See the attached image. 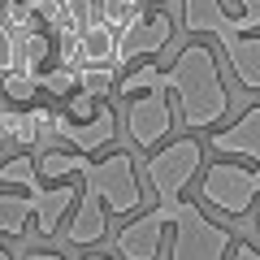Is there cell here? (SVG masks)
Segmentation results:
<instances>
[{
  "label": "cell",
  "instance_id": "1",
  "mask_svg": "<svg viewBox=\"0 0 260 260\" xmlns=\"http://www.w3.org/2000/svg\"><path fill=\"white\" fill-rule=\"evenodd\" d=\"M204 169V143L195 135L182 139H165V148L148 152L143 160V174L148 186L156 191V208H152V221L160 230H174L169 243V260H225L234 247V234L225 225H217L213 217L200 213V204H186L182 191L195 182V174Z\"/></svg>",
  "mask_w": 260,
  "mask_h": 260
},
{
  "label": "cell",
  "instance_id": "2",
  "mask_svg": "<svg viewBox=\"0 0 260 260\" xmlns=\"http://www.w3.org/2000/svg\"><path fill=\"white\" fill-rule=\"evenodd\" d=\"M113 91L121 95H143V91H165L178 95V109H182V126L186 130H213L225 121L230 113V91H225V78H221V65H217V52L195 39L178 52V61L169 70H160L156 61L130 70L126 78H117Z\"/></svg>",
  "mask_w": 260,
  "mask_h": 260
},
{
  "label": "cell",
  "instance_id": "3",
  "mask_svg": "<svg viewBox=\"0 0 260 260\" xmlns=\"http://www.w3.org/2000/svg\"><path fill=\"white\" fill-rule=\"evenodd\" d=\"M182 30H191L195 39L213 35L221 44L225 61H230L234 78L243 91L260 95V35H239L225 22V5L221 0H182Z\"/></svg>",
  "mask_w": 260,
  "mask_h": 260
},
{
  "label": "cell",
  "instance_id": "4",
  "mask_svg": "<svg viewBox=\"0 0 260 260\" xmlns=\"http://www.w3.org/2000/svg\"><path fill=\"white\" fill-rule=\"evenodd\" d=\"M78 178H83V191L78 195L83 200H95L104 213H113V217L143 213V186H139V174H135L130 152H109L100 160L83 156Z\"/></svg>",
  "mask_w": 260,
  "mask_h": 260
},
{
  "label": "cell",
  "instance_id": "5",
  "mask_svg": "<svg viewBox=\"0 0 260 260\" xmlns=\"http://www.w3.org/2000/svg\"><path fill=\"white\" fill-rule=\"evenodd\" d=\"M195 178H200V200L225 217H247L260 200V174L239 160H213Z\"/></svg>",
  "mask_w": 260,
  "mask_h": 260
},
{
  "label": "cell",
  "instance_id": "6",
  "mask_svg": "<svg viewBox=\"0 0 260 260\" xmlns=\"http://www.w3.org/2000/svg\"><path fill=\"white\" fill-rule=\"evenodd\" d=\"M126 135H130L135 148L156 152L160 143L174 135V109H169V95L165 91L130 95V104H126Z\"/></svg>",
  "mask_w": 260,
  "mask_h": 260
},
{
  "label": "cell",
  "instance_id": "7",
  "mask_svg": "<svg viewBox=\"0 0 260 260\" xmlns=\"http://www.w3.org/2000/svg\"><path fill=\"white\" fill-rule=\"evenodd\" d=\"M169 39H174V22H169V13H139L126 30L113 35V65L156 56Z\"/></svg>",
  "mask_w": 260,
  "mask_h": 260
},
{
  "label": "cell",
  "instance_id": "8",
  "mask_svg": "<svg viewBox=\"0 0 260 260\" xmlns=\"http://www.w3.org/2000/svg\"><path fill=\"white\" fill-rule=\"evenodd\" d=\"M52 135H61V139L70 143V152L91 156V152H100V148L113 143V135H117V117H113L109 104H100L95 117H87V121H70L65 113H52Z\"/></svg>",
  "mask_w": 260,
  "mask_h": 260
},
{
  "label": "cell",
  "instance_id": "9",
  "mask_svg": "<svg viewBox=\"0 0 260 260\" xmlns=\"http://www.w3.org/2000/svg\"><path fill=\"white\" fill-rule=\"evenodd\" d=\"M26 195H30V221H35V230L44 234V239H56L61 221L74 213V204H78V186L74 182H39V186H30Z\"/></svg>",
  "mask_w": 260,
  "mask_h": 260
},
{
  "label": "cell",
  "instance_id": "10",
  "mask_svg": "<svg viewBox=\"0 0 260 260\" xmlns=\"http://www.w3.org/2000/svg\"><path fill=\"white\" fill-rule=\"evenodd\" d=\"M208 148L221 152V156H247L251 169L260 174V104H251V109H243L239 117H234V126H221L208 135Z\"/></svg>",
  "mask_w": 260,
  "mask_h": 260
},
{
  "label": "cell",
  "instance_id": "11",
  "mask_svg": "<svg viewBox=\"0 0 260 260\" xmlns=\"http://www.w3.org/2000/svg\"><path fill=\"white\" fill-rule=\"evenodd\" d=\"M30 225V195L26 191H0V234H26Z\"/></svg>",
  "mask_w": 260,
  "mask_h": 260
},
{
  "label": "cell",
  "instance_id": "12",
  "mask_svg": "<svg viewBox=\"0 0 260 260\" xmlns=\"http://www.w3.org/2000/svg\"><path fill=\"white\" fill-rule=\"evenodd\" d=\"M0 186H22V191H30V186H39L35 160H30L26 152H18V156H9L5 165H0Z\"/></svg>",
  "mask_w": 260,
  "mask_h": 260
},
{
  "label": "cell",
  "instance_id": "13",
  "mask_svg": "<svg viewBox=\"0 0 260 260\" xmlns=\"http://www.w3.org/2000/svg\"><path fill=\"white\" fill-rule=\"evenodd\" d=\"M117 87V74H113V65H83L78 70V91H87L95 100V95L113 91Z\"/></svg>",
  "mask_w": 260,
  "mask_h": 260
},
{
  "label": "cell",
  "instance_id": "14",
  "mask_svg": "<svg viewBox=\"0 0 260 260\" xmlns=\"http://www.w3.org/2000/svg\"><path fill=\"white\" fill-rule=\"evenodd\" d=\"M39 87H48L52 95H74V91H78V74L61 65V70H48V74H39Z\"/></svg>",
  "mask_w": 260,
  "mask_h": 260
},
{
  "label": "cell",
  "instance_id": "15",
  "mask_svg": "<svg viewBox=\"0 0 260 260\" xmlns=\"http://www.w3.org/2000/svg\"><path fill=\"white\" fill-rule=\"evenodd\" d=\"M239 5V18H230L225 13V22H230V30H239V35H251V30H260V0H234Z\"/></svg>",
  "mask_w": 260,
  "mask_h": 260
},
{
  "label": "cell",
  "instance_id": "16",
  "mask_svg": "<svg viewBox=\"0 0 260 260\" xmlns=\"http://www.w3.org/2000/svg\"><path fill=\"white\" fill-rule=\"evenodd\" d=\"M35 91H39V78L18 74V70H13V74H5V95H9V100H30Z\"/></svg>",
  "mask_w": 260,
  "mask_h": 260
},
{
  "label": "cell",
  "instance_id": "17",
  "mask_svg": "<svg viewBox=\"0 0 260 260\" xmlns=\"http://www.w3.org/2000/svg\"><path fill=\"white\" fill-rule=\"evenodd\" d=\"M225 260H260V247H256V243H234V247H230V256H225Z\"/></svg>",
  "mask_w": 260,
  "mask_h": 260
},
{
  "label": "cell",
  "instance_id": "18",
  "mask_svg": "<svg viewBox=\"0 0 260 260\" xmlns=\"http://www.w3.org/2000/svg\"><path fill=\"white\" fill-rule=\"evenodd\" d=\"M22 260H65V256H61V251H26Z\"/></svg>",
  "mask_w": 260,
  "mask_h": 260
},
{
  "label": "cell",
  "instance_id": "19",
  "mask_svg": "<svg viewBox=\"0 0 260 260\" xmlns=\"http://www.w3.org/2000/svg\"><path fill=\"white\" fill-rule=\"evenodd\" d=\"M256 239H260V200H256Z\"/></svg>",
  "mask_w": 260,
  "mask_h": 260
},
{
  "label": "cell",
  "instance_id": "20",
  "mask_svg": "<svg viewBox=\"0 0 260 260\" xmlns=\"http://www.w3.org/2000/svg\"><path fill=\"white\" fill-rule=\"evenodd\" d=\"M83 260H113V256H83Z\"/></svg>",
  "mask_w": 260,
  "mask_h": 260
},
{
  "label": "cell",
  "instance_id": "21",
  "mask_svg": "<svg viewBox=\"0 0 260 260\" xmlns=\"http://www.w3.org/2000/svg\"><path fill=\"white\" fill-rule=\"evenodd\" d=\"M0 260H13V256H9V251H5V247H0Z\"/></svg>",
  "mask_w": 260,
  "mask_h": 260
},
{
  "label": "cell",
  "instance_id": "22",
  "mask_svg": "<svg viewBox=\"0 0 260 260\" xmlns=\"http://www.w3.org/2000/svg\"><path fill=\"white\" fill-rule=\"evenodd\" d=\"M152 5H160V0H152Z\"/></svg>",
  "mask_w": 260,
  "mask_h": 260
}]
</instances>
